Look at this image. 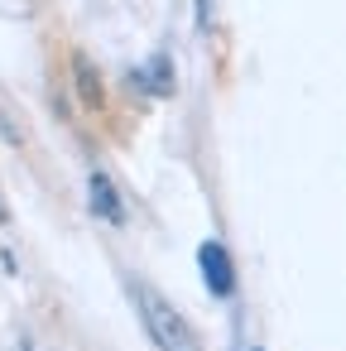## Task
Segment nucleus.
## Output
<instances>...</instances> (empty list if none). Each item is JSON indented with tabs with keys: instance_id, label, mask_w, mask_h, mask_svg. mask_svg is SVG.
<instances>
[{
	"instance_id": "obj_2",
	"label": "nucleus",
	"mask_w": 346,
	"mask_h": 351,
	"mask_svg": "<svg viewBox=\"0 0 346 351\" xmlns=\"http://www.w3.org/2000/svg\"><path fill=\"white\" fill-rule=\"evenodd\" d=\"M197 269L212 298H231L236 293V269H231V250L221 241H202L197 245Z\"/></svg>"
},
{
	"instance_id": "obj_3",
	"label": "nucleus",
	"mask_w": 346,
	"mask_h": 351,
	"mask_svg": "<svg viewBox=\"0 0 346 351\" xmlns=\"http://www.w3.org/2000/svg\"><path fill=\"white\" fill-rule=\"evenodd\" d=\"M87 202H92V217H101L106 226H125V202H121V188L106 169L87 173Z\"/></svg>"
},
{
	"instance_id": "obj_8",
	"label": "nucleus",
	"mask_w": 346,
	"mask_h": 351,
	"mask_svg": "<svg viewBox=\"0 0 346 351\" xmlns=\"http://www.w3.org/2000/svg\"><path fill=\"white\" fill-rule=\"evenodd\" d=\"M250 351H264V346H250Z\"/></svg>"
},
{
	"instance_id": "obj_4",
	"label": "nucleus",
	"mask_w": 346,
	"mask_h": 351,
	"mask_svg": "<svg viewBox=\"0 0 346 351\" xmlns=\"http://www.w3.org/2000/svg\"><path fill=\"white\" fill-rule=\"evenodd\" d=\"M73 82H77V101L87 106V111H106V82H101V73H97V63L92 58H73Z\"/></svg>"
},
{
	"instance_id": "obj_6",
	"label": "nucleus",
	"mask_w": 346,
	"mask_h": 351,
	"mask_svg": "<svg viewBox=\"0 0 346 351\" xmlns=\"http://www.w3.org/2000/svg\"><path fill=\"white\" fill-rule=\"evenodd\" d=\"M5 221H10V202H5V197H0V226H5Z\"/></svg>"
},
{
	"instance_id": "obj_1",
	"label": "nucleus",
	"mask_w": 346,
	"mask_h": 351,
	"mask_svg": "<svg viewBox=\"0 0 346 351\" xmlns=\"http://www.w3.org/2000/svg\"><path fill=\"white\" fill-rule=\"evenodd\" d=\"M135 308H140V322H145V337L154 341V351H202L193 322L169 298H159L149 284H135Z\"/></svg>"
},
{
	"instance_id": "obj_7",
	"label": "nucleus",
	"mask_w": 346,
	"mask_h": 351,
	"mask_svg": "<svg viewBox=\"0 0 346 351\" xmlns=\"http://www.w3.org/2000/svg\"><path fill=\"white\" fill-rule=\"evenodd\" d=\"M197 25H207V0H197Z\"/></svg>"
},
{
	"instance_id": "obj_5",
	"label": "nucleus",
	"mask_w": 346,
	"mask_h": 351,
	"mask_svg": "<svg viewBox=\"0 0 346 351\" xmlns=\"http://www.w3.org/2000/svg\"><path fill=\"white\" fill-rule=\"evenodd\" d=\"M140 82H145V92H154V97H169V92H173V63H169L164 53H154Z\"/></svg>"
}]
</instances>
